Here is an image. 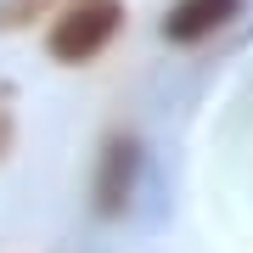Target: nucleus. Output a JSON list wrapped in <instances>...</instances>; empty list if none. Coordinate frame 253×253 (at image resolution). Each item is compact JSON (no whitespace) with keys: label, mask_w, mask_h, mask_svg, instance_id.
<instances>
[{"label":"nucleus","mask_w":253,"mask_h":253,"mask_svg":"<svg viewBox=\"0 0 253 253\" xmlns=\"http://www.w3.org/2000/svg\"><path fill=\"white\" fill-rule=\"evenodd\" d=\"M11 135H17V124H11V113H6V101H0V158L11 152Z\"/></svg>","instance_id":"39448f33"},{"label":"nucleus","mask_w":253,"mask_h":253,"mask_svg":"<svg viewBox=\"0 0 253 253\" xmlns=\"http://www.w3.org/2000/svg\"><path fill=\"white\" fill-rule=\"evenodd\" d=\"M45 11H51V0H0V28H28Z\"/></svg>","instance_id":"20e7f679"},{"label":"nucleus","mask_w":253,"mask_h":253,"mask_svg":"<svg viewBox=\"0 0 253 253\" xmlns=\"http://www.w3.org/2000/svg\"><path fill=\"white\" fill-rule=\"evenodd\" d=\"M135 180H141V141L129 129H113L96 152V186H90V203L96 214H124L129 197H135Z\"/></svg>","instance_id":"f03ea898"},{"label":"nucleus","mask_w":253,"mask_h":253,"mask_svg":"<svg viewBox=\"0 0 253 253\" xmlns=\"http://www.w3.org/2000/svg\"><path fill=\"white\" fill-rule=\"evenodd\" d=\"M236 6H242V0H174L169 17H163V34H169L174 45H197V40L219 34V28L236 17Z\"/></svg>","instance_id":"7ed1b4c3"},{"label":"nucleus","mask_w":253,"mask_h":253,"mask_svg":"<svg viewBox=\"0 0 253 253\" xmlns=\"http://www.w3.org/2000/svg\"><path fill=\"white\" fill-rule=\"evenodd\" d=\"M118 28H124V0H68L51 17L45 51H51V62L79 68V62H90V56H101L113 45Z\"/></svg>","instance_id":"f257e3e1"}]
</instances>
